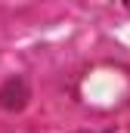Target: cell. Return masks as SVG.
<instances>
[{"label":"cell","instance_id":"6da1fadb","mask_svg":"<svg viewBox=\"0 0 130 133\" xmlns=\"http://www.w3.org/2000/svg\"><path fill=\"white\" fill-rule=\"evenodd\" d=\"M121 3H124V6H127V9H130V0H121Z\"/></svg>","mask_w":130,"mask_h":133}]
</instances>
